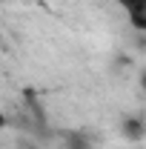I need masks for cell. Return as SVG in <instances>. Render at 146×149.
Returning a JSON list of instances; mask_svg holds the SVG:
<instances>
[{
	"instance_id": "277c9868",
	"label": "cell",
	"mask_w": 146,
	"mask_h": 149,
	"mask_svg": "<svg viewBox=\"0 0 146 149\" xmlns=\"http://www.w3.org/2000/svg\"><path fill=\"white\" fill-rule=\"evenodd\" d=\"M140 86H143V92H146V72L140 74Z\"/></svg>"
},
{
	"instance_id": "7a4b0ae2",
	"label": "cell",
	"mask_w": 146,
	"mask_h": 149,
	"mask_svg": "<svg viewBox=\"0 0 146 149\" xmlns=\"http://www.w3.org/2000/svg\"><path fill=\"white\" fill-rule=\"evenodd\" d=\"M123 132H126V138H140L143 135V123L129 118V120H123Z\"/></svg>"
},
{
	"instance_id": "3957f363",
	"label": "cell",
	"mask_w": 146,
	"mask_h": 149,
	"mask_svg": "<svg viewBox=\"0 0 146 149\" xmlns=\"http://www.w3.org/2000/svg\"><path fill=\"white\" fill-rule=\"evenodd\" d=\"M66 141H69V143H66L69 149H92L89 138H86V135H77V132H72V135H69Z\"/></svg>"
},
{
	"instance_id": "6da1fadb",
	"label": "cell",
	"mask_w": 146,
	"mask_h": 149,
	"mask_svg": "<svg viewBox=\"0 0 146 149\" xmlns=\"http://www.w3.org/2000/svg\"><path fill=\"white\" fill-rule=\"evenodd\" d=\"M117 6L126 12L129 23L138 32H146V0H117Z\"/></svg>"
}]
</instances>
